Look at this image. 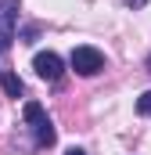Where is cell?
<instances>
[{
  "mask_svg": "<svg viewBox=\"0 0 151 155\" xmlns=\"http://www.w3.org/2000/svg\"><path fill=\"white\" fill-rule=\"evenodd\" d=\"M65 155H86V152H83V148H69Z\"/></svg>",
  "mask_w": 151,
  "mask_h": 155,
  "instance_id": "ba28073f",
  "label": "cell"
},
{
  "mask_svg": "<svg viewBox=\"0 0 151 155\" xmlns=\"http://www.w3.org/2000/svg\"><path fill=\"white\" fill-rule=\"evenodd\" d=\"M137 112H140V116H148V119H151V90H144V94L137 97Z\"/></svg>",
  "mask_w": 151,
  "mask_h": 155,
  "instance_id": "8992f818",
  "label": "cell"
},
{
  "mask_svg": "<svg viewBox=\"0 0 151 155\" xmlns=\"http://www.w3.org/2000/svg\"><path fill=\"white\" fill-rule=\"evenodd\" d=\"M14 25H18V0H0V54L11 51Z\"/></svg>",
  "mask_w": 151,
  "mask_h": 155,
  "instance_id": "3957f363",
  "label": "cell"
},
{
  "mask_svg": "<svg viewBox=\"0 0 151 155\" xmlns=\"http://www.w3.org/2000/svg\"><path fill=\"white\" fill-rule=\"evenodd\" d=\"M22 116H25V126H29V134H33V148H50V144L58 141V130H54V123L43 112L40 101H25Z\"/></svg>",
  "mask_w": 151,
  "mask_h": 155,
  "instance_id": "6da1fadb",
  "label": "cell"
},
{
  "mask_svg": "<svg viewBox=\"0 0 151 155\" xmlns=\"http://www.w3.org/2000/svg\"><path fill=\"white\" fill-rule=\"evenodd\" d=\"M33 69H36V76L47 79V83H58V79L65 76V61H61L54 51H40L36 58H33Z\"/></svg>",
  "mask_w": 151,
  "mask_h": 155,
  "instance_id": "277c9868",
  "label": "cell"
},
{
  "mask_svg": "<svg viewBox=\"0 0 151 155\" xmlns=\"http://www.w3.org/2000/svg\"><path fill=\"white\" fill-rule=\"evenodd\" d=\"M69 65H72L79 76H97L101 69H104V54L97 51V47H76L72 51V58H69Z\"/></svg>",
  "mask_w": 151,
  "mask_h": 155,
  "instance_id": "7a4b0ae2",
  "label": "cell"
},
{
  "mask_svg": "<svg viewBox=\"0 0 151 155\" xmlns=\"http://www.w3.org/2000/svg\"><path fill=\"white\" fill-rule=\"evenodd\" d=\"M148 72H151V58H148Z\"/></svg>",
  "mask_w": 151,
  "mask_h": 155,
  "instance_id": "9c48e42d",
  "label": "cell"
},
{
  "mask_svg": "<svg viewBox=\"0 0 151 155\" xmlns=\"http://www.w3.org/2000/svg\"><path fill=\"white\" fill-rule=\"evenodd\" d=\"M126 4H130V7H133V11H137V7H144V4H148V0H126Z\"/></svg>",
  "mask_w": 151,
  "mask_h": 155,
  "instance_id": "52a82bcc",
  "label": "cell"
},
{
  "mask_svg": "<svg viewBox=\"0 0 151 155\" xmlns=\"http://www.w3.org/2000/svg\"><path fill=\"white\" fill-rule=\"evenodd\" d=\"M0 87H4L7 97H22L25 94V83L18 79V72H0Z\"/></svg>",
  "mask_w": 151,
  "mask_h": 155,
  "instance_id": "5b68a950",
  "label": "cell"
}]
</instances>
